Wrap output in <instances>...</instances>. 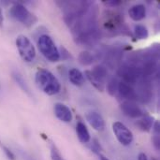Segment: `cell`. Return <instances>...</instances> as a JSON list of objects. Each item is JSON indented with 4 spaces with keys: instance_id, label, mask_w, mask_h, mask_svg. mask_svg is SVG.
<instances>
[{
    "instance_id": "obj_6",
    "label": "cell",
    "mask_w": 160,
    "mask_h": 160,
    "mask_svg": "<svg viewBox=\"0 0 160 160\" xmlns=\"http://www.w3.org/2000/svg\"><path fill=\"white\" fill-rule=\"evenodd\" d=\"M112 130L117 141L124 146H128L133 142L132 132L121 122H114L112 124Z\"/></svg>"
},
{
    "instance_id": "obj_19",
    "label": "cell",
    "mask_w": 160,
    "mask_h": 160,
    "mask_svg": "<svg viewBox=\"0 0 160 160\" xmlns=\"http://www.w3.org/2000/svg\"><path fill=\"white\" fill-rule=\"evenodd\" d=\"M94 61H95L94 55L87 51L82 52L79 55V62L82 66H90L94 63Z\"/></svg>"
},
{
    "instance_id": "obj_23",
    "label": "cell",
    "mask_w": 160,
    "mask_h": 160,
    "mask_svg": "<svg viewBox=\"0 0 160 160\" xmlns=\"http://www.w3.org/2000/svg\"><path fill=\"white\" fill-rule=\"evenodd\" d=\"M118 84H119V82L116 78H112L108 83H107V92L109 93V95H111L112 97H114L117 93V90H118Z\"/></svg>"
},
{
    "instance_id": "obj_16",
    "label": "cell",
    "mask_w": 160,
    "mask_h": 160,
    "mask_svg": "<svg viewBox=\"0 0 160 160\" xmlns=\"http://www.w3.org/2000/svg\"><path fill=\"white\" fill-rule=\"evenodd\" d=\"M68 79L71 82L72 84L76 86H82L83 85L85 79L82 74V72L77 68H71L68 72Z\"/></svg>"
},
{
    "instance_id": "obj_9",
    "label": "cell",
    "mask_w": 160,
    "mask_h": 160,
    "mask_svg": "<svg viewBox=\"0 0 160 160\" xmlns=\"http://www.w3.org/2000/svg\"><path fill=\"white\" fill-rule=\"evenodd\" d=\"M55 116L64 123H70L72 121V113L68 106L62 103H56L53 108Z\"/></svg>"
},
{
    "instance_id": "obj_3",
    "label": "cell",
    "mask_w": 160,
    "mask_h": 160,
    "mask_svg": "<svg viewBox=\"0 0 160 160\" xmlns=\"http://www.w3.org/2000/svg\"><path fill=\"white\" fill-rule=\"evenodd\" d=\"M9 14L13 19H15L26 27H31L35 25L38 21L37 16L30 12L22 4H14L9 9Z\"/></svg>"
},
{
    "instance_id": "obj_27",
    "label": "cell",
    "mask_w": 160,
    "mask_h": 160,
    "mask_svg": "<svg viewBox=\"0 0 160 160\" xmlns=\"http://www.w3.org/2000/svg\"><path fill=\"white\" fill-rule=\"evenodd\" d=\"M152 142H153V145L154 147L156 148L157 151H159L160 150V140H159V135L158 134H154V137L152 139Z\"/></svg>"
},
{
    "instance_id": "obj_8",
    "label": "cell",
    "mask_w": 160,
    "mask_h": 160,
    "mask_svg": "<svg viewBox=\"0 0 160 160\" xmlns=\"http://www.w3.org/2000/svg\"><path fill=\"white\" fill-rule=\"evenodd\" d=\"M117 93H119L120 97L124 98L125 101H135L138 99L136 90L132 87V85H129L124 82H119Z\"/></svg>"
},
{
    "instance_id": "obj_29",
    "label": "cell",
    "mask_w": 160,
    "mask_h": 160,
    "mask_svg": "<svg viewBox=\"0 0 160 160\" xmlns=\"http://www.w3.org/2000/svg\"><path fill=\"white\" fill-rule=\"evenodd\" d=\"M138 160H148L147 158V156L144 154V153H141L138 157Z\"/></svg>"
},
{
    "instance_id": "obj_30",
    "label": "cell",
    "mask_w": 160,
    "mask_h": 160,
    "mask_svg": "<svg viewBox=\"0 0 160 160\" xmlns=\"http://www.w3.org/2000/svg\"><path fill=\"white\" fill-rule=\"evenodd\" d=\"M3 22H4V17H3L2 10H1V8H0V26H1V27L3 26Z\"/></svg>"
},
{
    "instance_id": "obj_2",
    "label": "cell",
    "mask_w": 160,
    "mask_h": 160,
    "mask_svg": "<svg viewBox=\"0 0 160 160\" xmlns=\"http://www.w3.org/2000/svg\"><path fill=\"white\" fill-rule=\"evenodd\" d=\"M38 47L42 55L49 61L57 62L60 59V52L50 36L41 35L38 39Z\"/></svg>"
},
{
    "instance_id": "obj_21",
    "label": "cell",
    "mask_w": 160,
    "mask_h": 160,
    "mask_svg": "<svg viewBox=\"0 0 160 160\" xmlns=\"http://www.w3.org/2000/svg\"><path fill=\"white\" fill-rule=\"evenodd\" d=\"M134 33L139 39H146L149 36L147 28L142 24H137L134 27Z\"/></svg>"
},
{
    "instance_id": "obj_15",
    "label": "cell",
    "mask_w": 160,
    "mask_h": 160,
    "mask_svg": "<svg viewBox=\"0 0 160 160\" xmlns=\"http://www.w3.org/2000/svg\"><path fill=\"white\" fill-rule=\"evenodd\" d=\"M76 133H77L79 141L82 143H87L90 142L91 138H90L89 131H88L86 126L82 121H79L76 125Z\"/></svg>"
},
{
    "instance_id": "obj_4",
    "label": "cell",
    "mask_w": 160,
    "mask_h": 160,
    "mask_svg": "<svg viewBox=\"0 0 160 160\" xmlns=\"http://www.w3.org/2000/svg\"><path fill=\"white\" fill-rule=\"evenodd\" d=\"M16 46L21 58L24 62L30 63L35 60L36 49L27 37L23 35L18 36L16 38Z\"/></svg>"
},
{
    "instance_id": "obj_17",
    "label": "cell",
    "mask_w": 160,
    "mask_h": 160,
    "mask_svg": "<svg viewBox=\"0 0 160 160\" xmlns=\"http://www.w3.org/2000/svg\"><path fill=\"white\" fill-rule=\"evenodd\" d=\"M154 123H155L154 117L146 115V116H143L141 120L137 121L136 122V126L139 128L140 130L144 131V132H149L153 128Z\"/></svg>"
},
{
    "instance_id": "obj_31",
    "label": "cell",
    "mask_w": 160,
    "mask_h": 160,
    "mask_svg": "<svg viewBox=\"0 0 160 160\" xmlns=\"http://www.w3.org/2000/svg\"><path fill=\"white\" fill-rule=\"evenodd\" d=\"M98 157H99V158H100V160H110L109 158H107L106 157H104L102 154H100V155H98Z\"/></svg>"
},
{
    "instance_id": "obj_10",
    "label": "cell",
    "mask_w": 160,
    "mask_h": 160,
    "mask_svg": "<svg viewBox=\"0 0 160 160\" xmlns=\"http://www.w3.org/2000/svg\"><path fill=\"white\" fill-rule=\"evenodd\" d=\"M86 119L95 130H97V131H103L104 130L105 121L98 112H89L86 114Z\"/></svg>"
},
{
    "instance_id": "obj_5",
    "label": "cell",
    "mask_w": 160,
    "mask_h": 160,
    "mask_svg": "<svg viewBox=\"0 0 160 160\" xmlns=\"http://www.w3.org/2000/svg\"><path fill=\"white\" fill-rule=\"evenodd\" d=\"M117 75L124 80V82L129 85L136 84L142 78L139 68L133 65L121 66L117 70Z\"/></svg>"
},
{
    "instance_id": "obj_24",
    "label": "cell",
    "mask_w": 160,
    "mask_h": 160,
    "mask_svg": "<svg viewBox=\"0 0 160 160\" xmlns=\"http://www.w3.org/2000/svg\"><path fill=\"white\" fill-rule=\"evenodd\" d=\"M0 148L2 149V151L4 152V154L6 155V157L8 158L9 160H16V157H15V155H14V153L9 149V148H8L7 146H5L2 142H1V141H0Z\"/></svg>"
},
{
    "instance_id": "obj_20",
    "label": "cell",
    "mask_w": 160,
    "mask_h": 160,
    "mask_svg": "<svg viewBox=\"0 0 160 160\" xmlns=\"http://www.w3.org/2000/svg\"><path fill=\"white\" fill-rule=\"evenodd\" d=\"M91 72H92L95 76H97L98 78H99L100 80H102V81H104V82H105V80H106V78H107V75H108L107 68H106L104 66H101V65L96 66V67L91 70Z\"/></svg>"
},
{
    "instance_id": "obj_18",
    "label": "cell",
    "mask_w": 160,
    "mask_h": 160,
    "mask_svg": "<svg viewBox=\"0 0 160 160\" xmlns=\"http://www.w3.org/2000/svg\"><path fill=\"white\" fill-rule=\"evenodd\" d=\"M84 74H85L86 78L88 79V81L91 82V84L97 90H98L99 92H103L104 91V89H105V82L104 81H102L99 78H98L97 76H95L91 72V70H86Z\"/></svg>"
},
{
    "instance_id": "obj_26",
    "label": "cell",
    "mask_w": 160,
    "mask_h": 160,
    "mask_svg": "<svg viewBox=\"0 0 160 160\" xmlns=\"http://www.w3.org/2000/svg\"><path fill=\"white\" fill-rule=\"evenodd\" d=\"M16 153H17L18 157L20 158V159L21 160H36L33 157H31L28 153H26V152L23 151V150L18 149V150L16 151Z\"/></svg>"
},
{
    "instance_id": "obj_22",
    "label": "cell",
    "mask_w": 160,
    "mask_h": 160,
    "mask_svg": "<svg viewBox=\"0 0 160 160\" xmlns=\"http://www.w3.org/2000/svg\"><path fill=\"white\" fill-rule=\"evenodd\" d=\"M50 142V155H51V159L52 160H66L63 156L61 155L60 151L58 150L57 146L54 144L52 141H49Z\"/></svg>"
},
{
    "instance_id": "obj_25",
    "label": "cell",
    "mask_w": 160,
    "mask_h": 160,
    "mask_svg": "<svg viewBox=\"0 0 160 160\" xmlns=\"http://www.w3.org/2000/svg\"><path fill=\"white\" fill-rule=\"evenodd\" d=\"M91 150H92L95 154H97V155H100V154H101L102 148H101V145H100L99 142H98L97 139H94V140L92 141Z\"/></svg>"
},
{
    "instance_id": "obj_32",
    "label": "cell",
    "mask_w": 160,
    "mask_h": 160,
    "mask_svg": "<svg viewBox=\"0 0 160 160\" xmlns=\"http://www.w3.org/2000/svg\"><path fill=\"white\" fill-rule=\"evenodd\" d=\"M152 160H158V159L157 158H152Z\"/></svg>"
},
{
    "instance_id": "obj_11",
    "label": "cell",
    "mask_w": 160,
    "mask_h": 160,
    "mask_svg": "<svg viewBox=\"0 0 160 160\" xmlns=\"http://www.w3.org/2000/svg\"><path fill=\"white\" fill-rule=\"evenodd\" d=\"M140 85L136 94L138 96V99H141L142 102H148L152 98V88L148 82L146 81H140Z\"/></svg>"
},
{
    "instance_id": "obj_28",
    "label": "cell",
    "mask_w": 160,
    "mask_h": 160,
    "mask_svg": "<svg viewBox=\"0 0 160 160\" xmlns=\"http://www.w3.org/2000/svg\"><path fill=\"white\" fill-rule=\"evenodd\" d=\"M103 3L109 7L113 8V7H117V6L121 5L123 3V1H121V0H107V1H103Z\"/></svg>"
},
{
    "instance_id": "obj_7",
    "label": "cell",
    "mask_w": 160,
    "mask_h": 160,
    "mask_svg": "<svg viewBox=\"0 0 160 160\" xmlns=\"http://www.w3.org/2000/svg\"><path fill=\"white\" fill-rule=\"evenodd\" d=\"M120 109L126 116L130 118H140L144 116V112L142 109L134 101H124L121 104Z\"/></svg>"
},
{
    "instance_id": "obj_13",
    "label": "cell",
    "mask_w": 160,
    "mask_h": 160,
    "mask_svg": "<svg viewBox=\"0 0 160 160\" xmlns=\"http://www.w3.org/2000/svg\"><path fill=\"white\" fill-rule=\"evenodd\" d=\"M11 76H12V79L14 80L15 83L20 87V89H21L23 93H25L29 98H33V94L31 93L30 88H29V86H28L26 81L24 80L23 76L21 74V72H19L18 70H12Z\"/></svg>"
},
{
    "instance_id": "obj_12",
    "label": "cell",
    "mask_w": 160,
    "mask_h": 160,
    "mask_svg": "<svg viewBox=\"0 0 160 160\" xmlns=\"http://www.w3.org/2000/svg\"><path fill=\"white\" fill-rule=\"evenodd\" d=\"M112 15H108V16H105L106 20L104 22V26L106 29L108 30H117L118 28H120L123 24V22H122V19L121 18V15L120 14H117V13H113V12H111Z\"/></svg>"
},
{
    "instance_id": "obj_1",
    "label": "cell",
    "mask_w": 160,
    "mask_h": 160,
    "mask_svg": "<svg viewBox=\"0 0 160 160\" xmlns=\"http://www.w3.org/2000/svg\"><path fill=\"white\" fill-rule=\"evenodd\" d=\"M35 81L38 87L46 95L53 96L60 92L61 83L57 78L45 68H38L35 75Z\"/></svg>"
},
{
    "instance_id": "obj_14",
    "label": "cell",
    "mask_w": 160,
    "mask_h": 160,
    "mask_svg": "<svg viewBox=\"0 0 160 160\" xmlns=\"http://www.w3.org/2000/svg\"><path fill=\"white\" fill-rule=\"evenodd\" d=\"M129 17L136 22L142 21L146 17V8L142 4H137L132 6L128 10Z\"/></svg>"
}]
</instances>
